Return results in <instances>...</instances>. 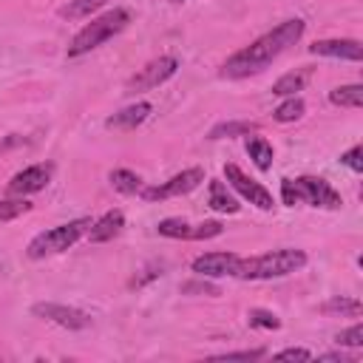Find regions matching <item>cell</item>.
I'll use <instances>...</instances> for the list:
<instances>
[{
    "instance_id": "8fae6325",
    "label": "cell",
    "mask_w": 363,
    "mask_h": 363,
    "mask_svg": "<svg viewBox=\"0 0 363 363\" xmlns=\"http://www.w3.org/2000/svg\"><path fill=\"white\" fill-rule=\"evenodd\" d=\"M51 179V164H31L26 170H20L11 182H9V193L11 196H28V193H37L48 184Z\"/></svg>"
},
{
    "instance_id": "ac0fdd59",
    "label": "cell",
    "mask_w": 363,
    "mask_h": 363,
    "mask_svg": "<svg viewBox=\"0 0 363 363\" xmlns=\"http://www.w3.org/2000/svg\"><path fill=\"white\" fill-rule=\"evenodd\" d=\"M320 312H326V315H349V318H357V315L363 312V303H360L357 298H329V301L320 306Z\"/></svg>"
},
{
    "instance_id": "d6a6232c",
    "label": "cell",
    "mask_w": 363,
    "mask_h": 363,
    "mask_svg": "<svg viewBox=\"0 0 363 363\" xmlns=\"http://www.w3.org/2000/svg\"><path fill=\"white\" fill-rule=\"evenodd\" d=\"M162 272H159V267H150V269H145V275H139V278H133L130 281V286H142V284H147V281H153V278H159Z\"/></svg>"
},
{
    "instance_id": "9c48e42d",
    "label": "cell",
    "mask_w": 363,
    "mask_h": 363,
    "mask_svg": "<svg viewBox=\"0 0 363 363\" xmlns=\"http://www.w3.org/2000/svg\"><path fill=\"white\" fill-rule=\"evenodd\" d=\"M31 312L43 320H51L62 329H88L91 326V315L74 306H62V303H34Z\"/></svg>"
},
{
    "instance_id": "7a4b0ae2",
    "label": "cell",
    "mask_w": 363,
    "mask_h": 363,
    "mask_svg": "<svg viewBox=\"0 0 363 363\" xmlns=\"http://www.w3.org/2000/svg\"><path fill=\"white\" fill-rule=\"evenodd\" d=\"M306 264V252L303 250H272L255 258H241L235 267V278L244 281H267V278H284L289 272H298Z\"/></svg>"
},
{
    "instance_id": "f546056e",
    "label": "cell",
    "mask_w": 363,
    "mask_h": 363,
    "mask_svg": "<svg viewBox=\"0 0 363 363\" xmlns=\"http://www.w3.org/2000/svg\"><path fill=\"white\" fill-rule=\"evenodd\" d=\"M182 292L190 295V292H199V295H221L218 286L207 284V281H190V284H182Z\"/></svg>"
},
{
    "instance_id": "e575fe53",
    "label": "cell",
    "mask_w": 363,
    "mask_h": 363,
    "mask_svg": "<svg viewBox=\"0 0 363 363\" xmlns=\"http://www.w3.org/2000/svg\"><path fill=\"white\" fill-rule=\"evenodd\" d=\"M173 3H184V0H173Z\"/></svg>"
},
{
    "instance_id": "d6986e66",
    "label": "cell",
    "mask_w": 363,
    "mask_h": 363,
    "mask_svg": "<svg viewBox=\"0 0 363 363\" xmlns=\"http://www.w3.org/2000/svg\"><path fill=\"white\" fill-rule=\"evenodd\" d=\"M258 130V125L255 122H221V125H216L213 130H210V136L207 139H230V136H250V133H255Z\"/></svg>"
},
{
    "instance_id": "ba28073f",
    "label": "cell",
    "mask_w": 363,
    "mask_h": 363,
    "mask_svg": "<svg viewBox=\"0 0 363 363\" xmlns=\"http://www.w3.org/2000/svg\"><path fill=\"white\" fill-rule=\"evenodd\" d=\"M224 176H227V182H230V187H233L241 199H247L250 204H255V207H261V210H272V193H269L264 184L252 182L241 167L224 164Z\"/></svg>"
},
{
    "instance_id": "83f0119b",
    "label": "cell",
    "mask_w": 363,
    "mask_h": 363,
    "mask_svg": "<svg viewBox=\"0 0 363 363\" xmlns=\"http://www.w3.org/2000/svg\"><path fill=\"white\" fill-rule=\"evenodd\" d=\"M221 224L218 221H204V224H196L193 227V238L190 241H201V238H216V235H221Z\"/></svg>"
},
{
    "instance_id": "6da1fadb",
    "label": "cell",
    "mask_w": 363,
    "mask_h": 363,
    "mask_svg": "<svg viewBox=\"0 0 363 363\" xmlns=\"http://www.w3.org/2000/svg\"><path fill=\"white\" fill-rule=\"evenodd\" d=\"M303 20H284V23H278L272 31H267V34H261L255 43H250L247 48H241V51H235L224 65H221V77H227V79H244V77H250V74H258V71H264L281 51H286L289 45H295L298 40H301V34H303Z\"/></svg>"
},
{
    "instance_id": "f1b7e54d",
    "label": "cell",
    "mask_w": 363,
    "mask_h": 363,
    "mask_svg": "<svg viewBox=\"0 0 363 363\" xmlns=\"http://www.w3.org/2000/svg\"><path fill=\"white\" fill-rule=\"evenodd\" d=\"M360 156H363V147H360V145H354L352 150H346V153L340 156V162H343L346 167H352L354 173H363V159H360Z\"/></svg>"
},
{
    "instance_id": "1f68e13d",
    "label": "cell",
    "mask_w": 363,
    "mask_h": 363,
    "mask_svg": "<svg viewBox=\"0 0 363 363\" xmlns=\"http://www.w3.org/2000/svg\"><path fill=\"white\" fill-rule=\"evenodd\" d=\"M309 357L312 354L306 349H284V352L275 354V360H309Z\"/></svg>"
},
{
    "instance_id": "5bb4252c",
    "label": "cell",
    "mask_w": 363,
    "mask_h": 363,
    "mask_svg": "<svg viewBox=\"0 0 363 363\" xmlns=\"http://www.w3.org/2000/svg\"><path fill=\"white\" fill-rule=\"evenodd\" d=\"M147 116H150V105H147V102H136V105H128V108H122L119 113H113V116H111L105 125H108V128H122V130H130V128L142 125Z\"/></svg>"
},
{
    "instance_id": "5b68a950",
    "label": "cell",
    "mask_w": 363,
    "mask_h": 363,
    "mask_svg": "<svg viewBox=\"0 0 363 363\" xmlns=\"http://www.w3.org/2000/svg\"><path fill=\"white\" fill-rule=\"evenodd\" d=\"M88 227H91L88 218H77V221H68V224H57V227H51V230H45V233L34 235L31 244L26 247V252H28V258H34V261H40V258H45V255H54V252H62V250H68L82 233H88Z\"/></svg>"
},
{
    "instance_id": "8992f818",
    "label": "cell",
    "mask_w": 363,
    "mask_h": 363,
    "mask_svg": "<svg viewBox=\"0 0 363 363\" xmlns=\"http://www.w3.org/2000/svg\"><path fill=\"white\" fill-rule=\"evenodd\" d=\"M176 68H179L176 57H156V60H150L145 68H139V71L128 79L125 94H139V91L159 88L162 82H167V79L176 74Z\"/></svg>"
},
{
    "instance_id": "4fadbf2b",
    "label": "cell",
    "mask_w": 363,
    "mask_h": 363,
    "mask_svg": "<svg viewBox=\"0 0 363 363\" xmlns=\"http://www.w3.org/2000/svg\"><path fill=\"white\" fill-rule=\"evenodd\" d=\"M122 224H125V216H122L119 210H111V213H105L102 218H96V221L88 227V238H91L94 244L111 241V238L122 230Z\"/></svg>"
},
{
    "instance_id": "603a6c76",
    "label": "cell",
    "mask_w": 363,
    "mask_h": 363,
    "mask_svg": "<svg viewBox=\"0 0 363 363\" xmlns=\"http://www.w3.org/2000/svg\"><path fill=\"white\" fill-rule=\"evenodd\" d=\"M303 116V99H298V96H289L286 102H281L275 111H272V119L275 122H295V119H301Z\"/></svg>"
},
{
    "instance_id": "30bf717a",
    "label": "cell",
    "mask_w": 363,
    "mask_h": 363,
    "mask_svg": "<svg viewBox=\"0 0 363 363\" xmlns=\"http://www.w3.org/2000/svg\"><path fill=\"white\" fill-rule=\"evenodd\" d=\"M238 255L235 252H204L199 258H193V272L199 278H224V275H235L238 267Z\"/></svg>"
},
{
    "instance_id": "ffe728a7",
    "label": "cell",
    "mask_w": 363,
    "mask_h": 363,
    "mask_svg": "<svg viewBox=\"0 0 363 363\" xmlns=\"http://www.w3.org/2000/svg\"><path fill=\"white\" fill-rule=\"evenodd\" d=\"M102 6H105V0H71L68 6L60 9V17H65V20H82V17L94 14L96 9H102Z\"/></svg>"
},
{
    "instance_id": "4dcf8cb0",
    "label": "cell",
    "mask_w": 363,
    "mask_h": 363,
    "mask_svg": "<svg viewBox=\"0 0 363 363\" xmlns=\"http://www.w3.org/2000/svg\"><path fill=\"white\" fill-rule=\"evenodd\" d=\"M264 357V349H250V352H227V354H216L213 360H258Z\"/></svg>"
},
{
    "instance_id": "44dd1931",
    "label": "cell",
    "mask_w": 363,
    "mask_h": 363,
    "mask_svg": "<svg viewBox=\"0 0 363 363\" xmlns=\"http://www.w3.org/2000/svg\"><path fill=\"white\" fill-rule=\"evenodd\" d=\"M306 82V71H292V74H284L275 85H272V94L278 96H295V91H301Z\"/></svg>"
},
{
    "instance_id": "3957f363",
    "label": "cell",
    "mask_w": 363,
    "mask_h": 363,
    "mask_svg": "<svg viewBox=\"0 0 363 363\" xmlns=\"http://www.w3.org/2000/svg\"><path fill=\"white\" fill-rule=\"evenodd\" d=\"M128 23H130V14H128L125 9H113V11H108V14L96 17V20H91L85 28H79V31L74 34V40H71V45H68V57H82V54L99 48L105 40H111L113 34H119Z\"/></svg>"
},
{
    "instance_id": "277c9868",
    "label": "cell",
    "mask_w": 363,
    "mask_h": 363,
    "mask_svg": "<svg viewBox=\"0 0 363 363\" xmlns=\"http://www.w3.org/2000/svg\"><path fill=\"white\" fill-rule=\"evenodd\" d=\"M281 196L284 204H298L306 201L312 207H326L335 210L340 207V193L326 182V179H315V176H301V179H284L281 182Z\"/></svg>"
},
{
    "instance_id": "2e32d148",
    "label": "cell",
    "mask_w": 363,
    "mask_h": 363,
    "mask_svg": "<svg viewBox=\"0 0 363 363\" xmlns=\"http://www.w3.org/2000/svg\"><path fill=\"white\" fill-rule=\"evenodd\" d=\"M329 102L340 105V108H360L363 105V85H340L335 91H329Z\"/></svg>"
},
{
    "instance_id": "52a82bcc",
    "label": "cell",
    "mask_w": 363,
    "mask_h": 363,
    "mask_svg": "<svg viewBox=\"0 0 363 363\" xmlns=\"http://www.w3.org/2000/svg\"><path fill=\"white\" fill-rule=\"evenodd\" d=\"M201 182H204V170H201V167H187V170L176 173L173 179H167L164 184L147 187L142 196H145V201H162V199H173V196L190 193V190H196Z\"/></svg>"
},
{
    "instance_id": "7402d4cb",
    "label": "cell",
    "mask_w": 363,
    "mask_h": 363,
    "mask_svg": "<svg viewBox=\"0 0 363 363\" xmlns=\"http://www.w3.org/2000/svg\"><path fill=\"white\" fill-rule=\"evenodd\" d=\"M156 230L164 238H193V224H187L184 218H164L156 224Z\"/></svg>"
},
{
    "instance_id": "7c38bea8",
    "label": "cell",
    "mask_w": 363,
    "mask_h": 363,
    "mask_svg": "<svg viewBox=\"0 0 363 363\" xmlns=\"http://www.w3.org/2000/svg\"><path fill=\"white\" fill-rule=\"evenodd\" d=\"M309 54L360 62V60H363V45H360L357 40H318V43L309 45Z\"/></svg>"
},
{
    "instance_id": "836d02e7",
    "label": "cell",
    "mask_w": 363,
    "mask_h": 363,
    "mask_svg": "<svg viewBox=\"0 0 363 363\" xmlns=\"http://www.w3.org/2000/svg\"><path fill=\"white\" fill-rule=\"evenodd\" d=\"M320 360H340V363H354V357H346V354H340V352H332V354H320Z\"/></svg>"
},
{
    "instance_id": "484cf974",
    "label": "cell",
    "mask_w": 363,
    "mask_h": 363,
    "mask_svg": "<svg viewBox=\"0 0 363 363\" xmlns=\"http://www.w3.org/2000/svg\"><path fill=\"white\" fill-rule=\"evenodd\" d=\"M247 320H250L252 329H278L281 326V320L272 312H267V309H250L247 312Z\"/></svg>"
},
{
    "instance_id": "d4e9b609",
    "label": "cell",
    "mask_w": 363,
    "mask_h": 363,
    "mask_svg": "<svg viewBox=\"0 0 363 363\" xmlns=\"http://www.w3.org/2000/svg\"><path fill=\"white\" fill-rule=\"evenodd\" d=\"M28 210H31V204H28L23 196L6 199V201H0V221H11V218H17V216H23V213H28Z\"/></svg>"
},
{
    "instance_id": "e0dca14e",
    "label": "cell",
    "mask_w": 363,
    "mask_h": 363,
    "mask_svg": "<svg viewBox=\"0 0 363 363\" xmlns=\"http://www.w3.org/2000/svg\"><path fill=\"white\" fill-rule=\"evenodd\" d=\"M247 153H250V159L255 162L258 170H269L272 167V145L264 136H252L247 142Z\"/></svg>"
},
{
    "instance_id": "4316f807",
    "label": "cell",
    "mask_w": 363,
    "mask_h": 363,
    "mask_svg": "<svg viewBox=\"0 0 363 363\" xmlns=\"http://www.w3.org/2000/svg\"><path fill=\"white\" fill-rule=\"evenodd\" d=\"M335 340H337L340 346H363V326H360V323H354V326L343 329Z\"/></svg>"
},
{
    "instance_id": "cb8c5ba5",
    "label": "cell",
    "mask_w": 363,
    "mask_h": 363,
    "mask_svg": "<svg viewBox=\"0 0 363 363\" xmlns=\"http://www.w3.org/2000/svg\"><path fill=\"white\" fill-rule=\"evenodd\" d=\"M111 184L119 193H136V190H142V179L133 170H111Z\"/></svg>"
},
{
    "instance_id": "9a60e30c",
    "label": "cell",
    "mask_w": 363,
    "mask_h": 363,
    "mask_svg": "<svg viewBox=\"0 0 363 363\" xmlns=\"http://www.w3.org/2000/svg\"><path fill=\"white\" fill-rule=\"evenodd\" d=\"M207 204L213 207V210H218V213H238V201H235V196L227 190V184L224 182H210V193H207Z\"/></svg>"
}]
</instances>
